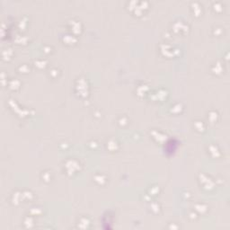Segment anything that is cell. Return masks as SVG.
<instances>
[{
	"label": "cell",
	"instance_id": "1",
	"mask_svg": "<svg viewBox=\"0 0 230 230\" xmlns=\"http://www.w3.org/2000/svg\"><path fill=\"white\" fill-rule=\"evenodd\" d=\"M171 143H172V139H169L168 142L166 143V146H165V152H166V153L172 154V153H174V150L176 149V142L173 144V146L171 145Z\"/></svg>",
	"mask_w": 230,
	"mask_h": 230
}]
</instances>
